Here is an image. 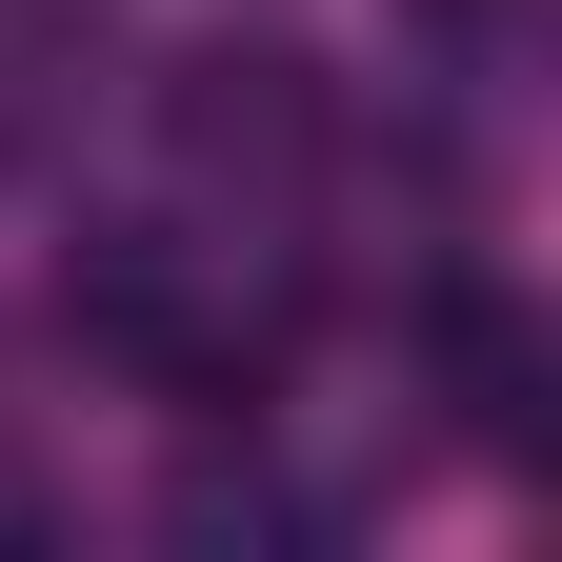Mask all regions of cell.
I'll return each instance as SVG.
<instances>
[{
    "label": "cell",
    "mask_w": 562,
    "mask_h": 562,
    "mask_svg": "<svg viewBox=\"0 0 562 562\" xmlns=\"http://www.w3.org/2000/svg\"><path fill=\"white\" fill-rule=\"evenodd\" d=\"M181 161L201 181H302L322 161V101H302V60H181Z\"/></svg>",
    "instance_id": "cell-1"
}]
</instances>
